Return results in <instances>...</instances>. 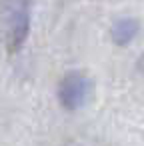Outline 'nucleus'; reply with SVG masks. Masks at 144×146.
I'll list each match as a JSON object with an SVG mask.
<instances>
[{
	"label": "nucleus",
	"mask_w": 144,
	"mask_h": 146,
	"mask_svg": "<svg viewBox=\"0 0 144 146\" xmlns=\"http://www.w3.org/2000/svg\"><path fill=\"white\" fill-rule=\"evenodd\" d=\"M138 30H140L138 20H136V18H130V16H124V18H118V20L112 24V28H110V38H112L114 44L126 46V44H130V42L136 38Z\"/></svg>",
	"instance_id": "nucleus-3"
},
{
	"label": "nucleus",
	"mask_w": 144,
	"mask_h": 146,
	"mask_svg": "<svg viewBox=\"0 0 144 146\" xmlns=\"http://www.w3.org/2000/svg\"><path fill=\"white\" fill-rule=\"evenodd\" d=\"M30 14H32V0H4L8 52L14 54L24 46L30 32Z\"/></svg>",
	"instance_id": "nucleus-1"
},
{
	"label": "nucleus",
	"mask_w": 144,
	"mask_h": 146,
	"mask_svg": "<svg viewBox=\"0 0 144 146\" xmlns=\"http://www.w3.org/2000/svg\"><path fill=\"white\" fill-rule=\"evenodd\" d=\"M138 68H140V70H142V72H144V56H142V58H140V62H138Z\"/></svg>",
	"instance_id": "nucleus-4"
},
{
	"label": "nucleus",
	"mask_w": 144,
	"mask_h": 146,
	"mask_svg": "<svg viewBox=\"0 0 144 146\" xmlns=\"http://www.w3.org/2000/svg\"><path fill=\"white\" fill-rule=\"evenodd\" d=\"M90 94H92V80L80 70L68 72L58 84V102L66 110L82 108L90 100Z\"/></svg>",
	"instance_id": "nucleus-2"
}]
</instances>
